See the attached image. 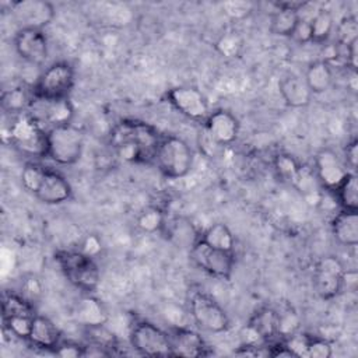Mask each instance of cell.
<instances>
[{"label": "cell", "mask_w": 358, "mask_h": 358, "mask_svg": "<svg viewBox=\"0 0 358 358\" xmlns=\"http://www.w3.org/2000/svg\"><path fill=\"white\" fill-rule=\"evenodd\" d=\"M162 134L155 126L138 119H122L109 133L115 154L127 164L154 165V157Z\"/></svg>", "instance_id": "obj_1"}, {"label": "cell", "mask_w": 358, "mask_h": 358, "mask_svg": "<svg viewBox=\"0 0 358 358\" xmlns=\"http://www.w3.org/2000/svg\"><path fill=\"white\" fill-rule=\"evenodd\" d=\"M20 180L29 194L48 206L63 204L73 196V187L66 176L38 161L24 164Z\"/></svg>", "instance_id": "obj_2"}, {"label": "cell", "mask_w": 358, "mask_h": 358, "mask_svg": "<svg viewBox=\"0 0 358 358\" xmlns=\"http://www.w3.org/2000/svg\"><path fill=\"white\" fill-rule=\"evenodd\" d=\"M55 262L64 278L83 294H92L99 285L101 270L94 257L76 249H60Z\"/></svg>", "instance_id": "obj_3"}, {"label": "cell", "mask_w": 358, "mask_h": 358, "mask_svg": "<svg viewBox=\"0 0 358 358\" xmlns=\"http://www.w3.org/2000/svg\"><path fill=\"white\" fill-rule=\"evenodd\" d=\"M193 162V150L183 138L173 134H162L155 151L154 165L164 178H185L192 171Z\"/></svg>", "instance_id": "obj_4"}, {"label": "cell", "mask_w": 358, "mask_h": 358, "mask_svg": "<svg viewBox=\"0 0 358 358\" xmlns=\"http://www.w3.org/2000/svg\"><path fill=\"white\" fill-rule=\"evenodd\" d=\"M7 136L18 152L32 158H46L48 130L28 112L13 116Z\"/></svg>", "instance_id": "obj_5"}, {"label": "cell", "mask_w": 358, "mask_h": 358, "mask_svg": "<svg viewBox=\"0 0 358 358\" xmlns=\"http://www.w3.org/2000/svg\"><path fill=\"white\" fill-rule=\"evenodd\" d=\"M84 151V133L73 123L48 129L46 158L57 165H74Z\"/></svg>", "instance_id": "obj_6"}, {"label": "cell", "mask_w": 358, "mask_h": 358, "mask_svg": "<svg viewBox=\"0 0 358 358\" xmlns=\"http://www.w3.org/2000/svg\"><path fill=\"white\" fill-rule=\"evenodd\" d=\"M74 83V67L69 62L60 60L48 66L31 88L38 99H66L70 98Z\"/></svg>", "instance_id": "obj_7"}, {"label": "cell", "mask_w": 358, "mask_h": 358, "mask_svg": "<svg viewBox=\"0 0 358 358\" xmlns=\"http://www.w3.org/2000/svg\"><path fill=\"white\" fill-rule=\"evenodd\" d=\"M189 310L193 322L208 333H225L231 320L220 302L206 291H194L189 298Z\"/></svg>", "instance_id": "obj_8"}, {"label": "cell", "mask_w": 358, "mask_h": 358, "mask_svg": "<svg viewBox=\"0 0 358 358\" xmlns=\"http://www.w3.org/2000/svg\"><path fill=\"white\" fill-rule=\"evenodd\" d=\"M130 345L136 352L145 357H172L168 330L150 320H136L129 331Z\"/></svg>", "instance_id": "obj_9"}, {"label": "cell", "mask_w": 358, "mask_h": 358, "mask_svg": "<svg viewBox=\"0 0 358 358\" xmlns=\"http://www.w3.org/2000/svg\"><path fill=\"white\" fill-rule=\"evenodd\" d=\"M347 282V271L337 256L320 257L312 273V285L316 295L323 301L334 299L341 294Z\"/></svg>", "instance_id": "obj_10"}, {"label": "cell", "mask_w": 358, "mask_h": 358, "mask_svg": "<svg viewBox=\"0 0 358 358\" xmlns=\"http://www.w3.org/2000/svg\"><path fill=\"white\" fill-rule=\"evenodd\" d=\"M189 257L196 267L214 278L228 281L232 277L235 268V253L211 248L197 238L189 248Z\"/></svg>", "instance_id": "obj_11"}, {"label": "cell", "mask_w": 358, "mask_h": 358, "mask_svg": "<svg viewBox=\"0 0 358 358\" xmlns=\"http://www.w3.org/2000/svg\"><path fill=\"white\" fill-rule=\"evenodd\" d=\"M165 99L180 115L201 124L211 112L204 94L192 85H178L166 90Z\"/></svg>", "instance_id": "obj_12"}, {"label": "cell", "mask_w": 358, "mask_h": 358, "mask_svg": "<svg viewBox=\"0 0 358 358\" xmlns=\"http://www.w3.org/2000/svg\"><path fill=\"white\" fill-rule=\"evenodd\" d=\"M348 172L350 171L347 169L344 161L340 159L334 150L324 147L315 154L313 173L317 183L324 190L331 193L341 183Z\"/></svg>", "instance_id": "obj_13"}, {"label": "cell", "mask_w": 358, "mask_h": 358, "mask_svg": "<svg viewBox=\"0 0 358 358\" xmlns=\"http://www.w3.org/2000/svg\"><path fill=\"white\" fill-rule=\"evenodd\" d=\"M28 113L46 130L70 124L74 117V108L70 98L66 99H38L35 98Z\"/></svg>", "instance_id": "obj_14"}, {"label": "cell", "mask_w": 358, "mask_h": 358, "mask_svg": "<svg viewBox=\"0 0 358 358\" xmlns=\"http://www.w3.org/2000/svg\"><path fill=\"white\" fill-rule=\"evenodd\" d=\"M11 14L20 28L43 29L53 21L56 10L45 0H17L11 3Z\"/></svg>", "instance_id": "obj_15"}, {"label": "cell", "mask_w": 358, "mask_h": 358, "mask_svg": "<svg viewBox=\"0 0 358 358\" xmlns=\"http://www.w3.org/2000/svg\"><path fill=\"white\" fill-rule=\"evenodd\" d=\"M13 43L17 55L31 64L39 66L48 59L49 45L43 29L18 28Z\"/></svg>", "instance_id": "obj_16"}, {"label": "cell", "mask_w": 358, "mask_h": 358, "mask_svg": "<svg viewBox=\"0 0 358 358\" xmlns=\"http://www.w3.org/2000/svg\"><path fill=\"white\" fill-rule=\"evenodd\" d=\"M246 331L253 336V344H267L281 336V313L273 306H260L246 323Z\"/></svg>", "instance_id": "obj_17"}, {"label": "cell", "mask_w": 358, "mask_h": 358, "mask_svg": "<svg viewBox=\"0 0 358 358\" xmlns=\"http://www.w3.org/2000/svg\"><path fill=\"white\" fill-rule=\"evenodd\" d=\"M169 343H171V354L172 357H185V358H199L207 357L211 354L210 345L204 340V337L185 326L171 327L168 330Z\"/></svg>", "instance_id": "obj_18"}, {"label": "cell", "mask_w": 358, "mask_h": 358, "mask_svg": "<svg viewBox=\"0 0 358 358\" xmlns=\"http://www.w3.org/2000/svg\"><path fill=\"white\" fill-rule=\"evenodd\" d=\"M273 166L281 182L298 189L299 192H306L308 186L312 185V179H316L313 172L288 152H278L274 155Z\"/></svg>", "instance_id": "obj_19"}, {"label": "cell", "mask_w": 358, "mask_h": 358, "mask_svg": "<svg viewBox=\"0 0 358 358\" xmlns=\"http://www.w3.org/2000/svg\"><path fill=\"white\" fill-rule=\"evenodd\" d=\"M210 140L217 145L232 144L239 134V120L227 109L211 110L203 123Z\"/></svg>", "instance_id": "obj_20"}, {"label": "cell", "mask_w": 358, "mask_h": 358, "mask_svg": "<svg viewBox=\"0 0 358 358\" xmlns=\"http://www.w3.org/2000/svg\"><path fill=\"white\" fill-rule=\"evenodd\" d=\"M305 1H278L270 17L271 34L282 38H291L292 31L299 21L301 10L306 6Z\"/></svg>", "instance_id": "obj_21"}, {"label": "cell", "mask_w": 358, "mask_h": 358, "mask_svg": "<svg viewBox=\"0 0 358 358\" xmlns=\"http://www.w3.org/2000/svg\"><path fill=\"white\" fill-rule=\"evenodd\" d=\"M73 317L84 327H98L108 323L109 313L99 298L92 294H84L73 309Z\"/></svg>", "instance_id": "obj_22"}, {"label": "cell", "mask_w": 358, "mask_h": 358, "mask_svg": "<svg viewBox=\"0 0 358 358\" xmlns=\"http://www.w3.org/2000/svg\"><path fill=\"white\" fill-rule=\"evenodd\" d=\"M62 340L63 337L59 327L49 317L36 313L27 343L43 351H53Z\"/></svg>", "instance_id": "obj_23"}, {"label": "cell", "mask_w": 358, "mask_h": 358, "mask_svg": "<svg viewBox=\"0 0 358 358\" xmlns=\"http://www.w3.org/2000/svg\"><path fill=\"white\" fill-rule=\"evenodd\" d=\"M278 92L289 108H305L312 101V92L308 88L303 77L296 74L284 76L278 81Z\"/></svg>", "instance_id": "obj_24"}, {"label": "cell", "mask_w": 358, "mask_h": 358, "mask_svg": "<svg viewBox=\"0 0 358 358\" xmlns=\"http://www.w3.org/2000/svg\"><path fill=\"white\" fill-rule=\"evenodd\" d=\"M334 239L343 246H355L358 243V214L357 211L340 210L330 221Z\"/></svg>", "instance_id": "obj_25"}, {"label": "cell", "mask_w": 358, "mask_h": 358, "mask_svg": "<svg viewBox=\"0 0 358 358\" xmlns=\"http://www.w3.org/2000/svg\"><path fill=\"white\" fill-rule=\"evenodd\" d=\"M35 96L32 92L31 85H14L11 88L3 90L1 92V98H0V103H1V109L11 115V116H17L21 113H27L34 102Z\"/></svg>", "instance_id": "obj_26"}, {"label": "cell", "mask_w": 358, "mask_h": 358, "mask_svg": "<svg viewBox=\"0 0 358 358\" xmlns=\"http://www.w3.org/2000/svg\"><path fill=\"white\" fill-rule=\"evenodd\" d=\"M303 80L310 90L312 95H319L326 92L333 83V70L331 64L324 59H317L309 63Z\"/></svg>", "instance_id": "obj_27"}, {"label": "cell", "mask_w": 358, "mask_h": 358, "mask_svg": "<svg viewBox=\"0 0 358 358\" xmlns=\"http://www.w3.org/2000/svg\"><path fill=\"white\" fill-rule=\"evenodd\" d=\"M199 238L211 248L235 253V236L224 222L211 224L199 234Z\"/></svg>", "instance_id": "obj_28"}, {"label": "cell", "mask_w": 358, "mask_h": 358, "mask_svg": "<svg viewBox=\"0 0 358 358\" xmlns=\"http://www.w3.org/2000/svg\"><path fill=\"white\" fill-rule=\"evenodd\" d=\"M331 193L334 194L340 210L358 211V180L355 172H348Z\"/></svg>", "instance_id": "obj_29"}, {"label": "cell", "mask_w": 358, "mask_h": 358, "mask_svg": "<svg viewBox=\"0 0 358 358\" xmlns=\"http://www.w3.org/2000/svg\"><path fill=\"white\" fill-rule=\"evenodd\" d=\"M166 214L158 206H145L136 217L137 228L144 234H162L166 224Z\"/></svg>", "instance_id": "obj_30"}, {"label": "cell", "mask_w": 358, "mask_h": 358, "mask_svg": "<svg viewBox=\"0 0 358 358\" xmlns=\"http://www.w3.org/2000/svg\"><path fill=\"white\" fill-rule=\"evenodd\" d=\"M14 315H28L35 316L36 310L34 302L29 301L22 294L14 291H4L1 298V317Z\"/></svg>", "instance_id": "obj_31"}, {"label": "cell", "mask_w": 358, "mask_h": 358, "mask_svg": "<svg viewBox=\"0 0 358 358\" xmlns=\"http://www.w3.org/2000/svg\"><path fill=\"white\" fill-rule=\"evenodd\" d=\"M334 18L333 14L329 10H317L313 17H310V31H312V42L310 43H317L323 45L326 43L333 31H334Z\"/></svg>", "instance_id": "obj_32"}, {"label": "cell", "mask_w": 358, "mask_h": 358, "mask_svg": "<svg viewBox=\"0 0 358 358\" xmlns=\"http://www.w3.org/2000/svg\"><path fill=\"white\" fill-rule=\"evenodd\" d=\"M245 41L238 31L229 29L222 32L214 42L215 50L225 59H236L243 50Z\"/></svg>", "instance_id": "obj_33"}, {"label": "cell", "mask_w": 358, "mask_h": 358, "mask_svg": "<svg viewBox=\"0 0 358 358\" xmlns=\"http://www.w3.org/2000/svg\"><path fill=\"white\" fill-rule=\"evenodd\" d=\"M337 35V45L347 48L358 41V22L355 15H344L334 27Z\"/></svg>", "instance_id": "obj_34"}, {"label": "cell", "mask_w": 358, "mask_h": 358, "mask_svg": "<svg viewBox=\"0 0 358 358\" xmlns=\"http://www.w3.org/2000/svg\"><path fill=\"white\" fill-rule=\"evenodd\" d=\"M333 355V345L323 337L306 334L305 355L306 358H330Z\"/></svg>", "instance_id": "obj_35"}, {"label": "cell", "mask_w": 358, "mask_h": 358, "mask_svg": "<svg viewBox=\"0 0 358 358\" xmlns=\"http://www.w3.org/2000/svg\"><path fill=\"white\" fill-rule=\"evenodd\" d=\"M222 11L231 20H243L253 13V4L249 1H225L222 3Z\"/></svg>", "instance_id": "obj_36"}, {"label": "cell", "mask_w": 358, "mask_h": 358, "mask_svg": "<svg viewBox=\"0 0 358 358\" xmlns=\"http://www.w3.org/2000/svg\"><path fill=\"white\" fill-rule=\"evenodd\" d=\"M52 352L62 358H80L84 357V344H78L70 340H62Z\"/></svg>", "instance_id": "obj_37"}, {"label": "cell", "mask_w": 358, "mask_h": 358, "mask_svg": "<svg viewBox=\"0 0 358 358\" xmlns=\"http://www.w3.org/2000/svg\"><path fill=\"white\" fill-rule=\"evenodd\" d=\"M291 39L299 45H305V43H310L312 42V31H310V18L303 17L301 14L299 21L296 22Z\"/></svg>", "instance_id": "obj_38"}, {"label": "cell", "mask_w": 358, "mask_h": 358, "mask_svg": "<svg viewBox=\"0 0 358 358\" xmlns=\"http://www.w3.org/2000/svg\"><path fill=\"white\" fill-rule=\"evenodd\" d=\"M358 161V140L354 137L344 147V164L350 172H355Z\"/></svg>", "instance_id": "obj_39"}, {"label": "cell", "mask_w": 358, "mask_h": 358, "mask_svg": "<svg viewBox=\"0 0 358 358\" xmlns=\"http://www.w3.org/2000/svg\"><path fill=\"white\" fill-rule=\"evenodd\" d=\"M78 250H81L83 253L91 256V257H96L101 250H102V242L101 239L95 235V234H88L83 242H81V246L78 248Z\"/></svg>", "instance_id": "obj_40"}, {"label": "cell", "mask_w": 358, "mask_h": 358, "mask_svg": "<svg viewBox=\"0 0 358 358\" xmlns=\"http://www.w3.org/2000/svg\"><path fill=\"white\" fill-rule=\"evenodd\" d=\"M350 71V78L347 80V88L351 90L352 92H357V70H348Z\"/></svg>", "instance_id": "obj_41"}]
</instances>
